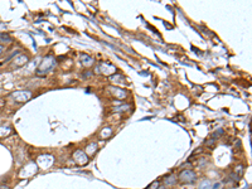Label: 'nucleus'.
I'll return each mask as SVG.
<instances>
[{"instance_id": "3", "label": "nucleus", "mask_w": 252, "mask_h": 189, "mask_svg": "<svg viewBox=\"0 0 252 189\" xmlns=\"http://www.w3.org/2000/svg\"><path fill=\"white\" fill-rule=\"evenodd\" d=\"M0 189H9L8 187H5V185H3V187H0Z\"/></svg>"}, {"instance_id": "1", "label": "nucleus", "mask_w": 252, "mask_h": 189, "mask_svg": "<svg viewBox=\"0 0 252 189\" xmlns=\"http://www.w3.org/2000/svg\"><path fill=\"white\" fill-rule=\"evenodd\" d=\"M197 178V175L193 171H183L180 174V180L182 182H187V183H192L194 182Z\"/></svg>"}, {"instance_id": "4", "label": "nucleus", "mask_w": 252, "mask_h": 189, "mask_svg": "<svg viewBox=\"0 0 252 189\" xmlns=\"http://www.w3.org/2000/svg\"><path fill=\"white\" fill-rule=\"evenodd\" d=\"M3 50H4V47H3V46H0V53H2Z\"/></svg>"}, {"instance_id": "2", "label": "nucleus", "mask_w": 252, "mask_h": 189, "mask_svg": "<svg viewBox=\"0 0 252 189\" xmlns=\"http://www.w3.org/2000/svg\"><path fill=\"white\" fill-rule=\"evenodd\" d=\"M5 40H6V42H10V37L8 35V34H0V42H5Z\"/></svg>"}, {"instance_id": "5", "label": "nucleus", "mask_w": 252, "mask_h": 189, "mask_svg": "<svg viewBox=\"0 0 252 189\" xmlns=\"http://www.w3.org/2000/svg\"><path fill=\"white\" fill-rule=\"evenodd\" d=\"M160 189H164V188H160Z\"/></svg>"}]
</instances>
